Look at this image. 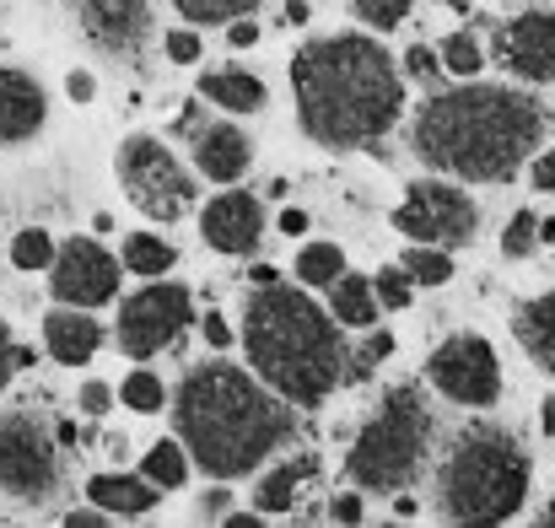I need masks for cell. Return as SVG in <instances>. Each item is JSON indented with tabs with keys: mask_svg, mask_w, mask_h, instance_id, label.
Listing matches in <instances>:
<instances>
[{
	"mask_svg": "<svg viewBox=\"0 0 555 528\" xmlns=\"http://www.w3.org/2000/svg\"><path fill=\"white\" fill-rule=\"evenodd\" d=\"M551 114L540 98L513 87H453L437 92L415 114V152L421 163L464 183H507L540 152Z\"/></svg>",
	"mask_w": 555,
	"mask_h": 528,
	"instance_id": "obj_1",
	"label": "cell"
},
{
	"mask_svg": "<svg viewBox=\"0 0 555 528\" xmlns=\"http://www.w3.org/2000/svg\"><path fill=\"white\" fill-rule=\"evenodd\" d=\"M173 426L184 453L216 480L259 469L292 437V404L254 372L232 361L194 366L173 394Z\"/></svg>",
	"mask_w": 555,
	"mask_h": 528,
	"instance_id": "obj_2",
	"label": "cell"
},
{
	"mask_svg": "<svg viewBox=\"0 0 555 528\" xmlns=\"http://www.w3.org/2000/svg\"><path fill=\"white\" fill-rule=\"evenodd\" d=\"M297 119L319 146H367L404 114V81L377 38H319L292 60Z\"/></svg>",
	"mask_w": 555,
	"mask_h": 528,
	"instance_id": "obj_3",
	"label": "cell"
},
{
	"mask_svg": "<svg viewBox=\"0 0 555 528\" xmlns=\"http://www.w3.org/2000/svg\"><path fill=\"white\" fill-rule=\"evenodd\" d=\"M243 346L248 366L286 399V404H319L346 377V340L335 319L297 286H259L243 302Z\"/></svg>",
	"mask_w": 555,
	"mask_h": 528,
	"instance_id": "obj_4",
	"label": "cell"
},
{
	"mask_svg": "<svg viewBox=\"0 0 555 528\" xmlns=\"http://www.w3.org/2000/svg\"><path fill=\"white\" fill-rule=\"evenodd\" d=\"M529 497V453L507 426H469L437 475V502L448 524L491 528L518 518Z\"/></svg>",
	"mask_w": 555,
	"mask_h": 528,
	"instance_id": "obj_5",
	"label": "cell"
},
{
	"mask_svg": "<svg viewBox=\"0 0 555 528\" xmlns=\"http://www.w3.org/2000/svg\"><path fill=\"white\" fill-rule=\"evenodd\" d=\"M431 442V415L415 388H388L367 432L351 448V480L362 491H404L426 459Z\"/></svg>",
	"mask_w": 555,
	"mask_h": 528,
	"instance_id": "obj_6",
	"label": "cell"
},
{
	"mask_svg": "<svg viewBox=\"0 0 555 528\" xmlns=\"http://www.w3.org/2000/svg\"><path fill=\"white\" fill-rule=\"evenodd\" d=\"M119 183L135 199V210H146L152 221H179L194 199L189 173L157 136H130L119 146Z\"/></svg>",
	"mask_w": 555,
	"mask_h": 528,
	"instance_id": "obj_7",
	"label": "cell"
},
{
	"mask_svg": "<svg viewBox=\"0 0 555 528\" xmlns=\"http://www.w3.org/2000/svg\"><path fill=\"white\" fill-rule=\"evenodd\" d=\"M60 486L54 437L33 415H0V491L22 502H49Z\"/></svg>",
	"mask_w": 555,
	"mask_h": 528,
	"instance_id": "obj_8",
	"label": "cell"
},
{
	"mask_svg": "<svg viewBox=\"0 0 555 528\" xmlns=\"http://www.w3.org/2000/svg\"><path fill=\"white\" fill-rule=\"evenodd\" d=\"M426 377L442 399L453 404H469V410H486L496 404L502 394V366H496V351L480 340V335H453L442 340L431 361H426Z\"/></svg>",
	"mask_w": 555,
	"mask_h": 528,
	"instance_id": "obj_9",
	"label": "cell"
},
{
	"mask_svg": "<svg viewBox=\"0 0 555 528\" xmlns=\"http://www.w3.org/2000/svg\"><path fill=\"white\" fill-rule=\"evenodd\" d=\"M189 292L184 286H146V292H135L125 308H119V351L135 356V361H146V356L168 351L179 335L189 330Z\"/></svg>",
	"mask_w": 555,
	"mask_h": 528,
	"instance_id": "obj_10",
	"label": "cell"
},
{
	"mask_svg": "<svg viewBox=\"0 0 555 528\" xmlns=\"http://www.w3.org/2000/svg\"><path fill=\"white\" fill-rule=\"evenodd\" d=\"M393 227L410 237V243H469L480 216H475V199H464V189L453 183H415L410 199L393 210Z\"/></svg>",
	"mask_w": 555,
	"mask_h": 528,
	"instance_id": "obj_11",
	"label": "cell"
},
{
	"mask_svg": "<svg viewBox=\"0 0 555 528\" xmlns=\"http://www.w3.org/2000/svg\"><path fill=\"white\" fill-rule=\"evenodd\" d=\"M49 281H54V297L65 308H103L119 292V259L92 237H70L49 259Z\"/></svg>",
	"mask_w": 555,
	"mask_h": 528,
	"instance_id": "obj_12",
	"label": "cell"
},
{
	"mask_svg": "<svg viewBox=\"0 0 555 528\" xmlns=\"http://www.w3.org/2000/svg\"><path fill=\"white\" fill-rule=\"evenodd\" d=\"M199 232H205V243L221 248V254H248V248H259V237H264V205H259L254 194H243V189H227V194H216V199L205 205Z\"/></svg>",
	"mask_w": 555,
	"mask_h": 528,
	"instance_id": "obj_13",
	"label": "cell"
},
{
	"mask_svg": "<svg viewBox=\"0 0 555 528\" xmlns=\"http://www.w3.org/2000/svg\"><path fill=\"white\" fill-rule=\"evenodd\" d=\"M502 54L524 81H555V11H524L502 33Z\"/></svg>",
	"mask_w": 555,
	"mask_h": 528,
	"instance_id": "obj_14",
	"label": "cell"
},
{
	"mask_svg": "<svg viewBox=\"0 0 555 528\" xmlns=\"http://www.w3.org/2000/svg\"><path fill=\"white\" fill-rule=\"evenodd\" d=\"M49 119V98L27 70L0 65V146H16L27 136H38Z\"/></svg>",
	"mask_w": 555,
	"mask_h": 528,
	"instance_id": "obj_15",
	"label": "cell"
},
{
	"mask_svg": "<svg viewBox=\"0 0 555 528\" xmlns=\"http://www.w3.org/2000/svg\"><path fill=\"white\" fill-rule=\"evenodd\" d=\"M248 163H254V146H248V136L237 125H205V130H194V168L205 178L232 183V178L248 173Z\"/></svg>",
	"mask_w": 555,
	"mask_h": 528,
	"instance_id": "obj_16",
	"label": "cell"
},
{
	"mask_svg": "<svg viewBox=\"0 0 555 528\" xmlns=\"http://www.w3.org/2000/svg\"><path fill=\"white\" fill-rule=\"evenodd\" d=\"M43 340H49V356L65 361V366H87L98 346H103V324L87 313V308H60L43 319Z\"/></svg>",
	"mask_w": 555,
	"mask_h": 528,
	"instance_id": "obj_17",
	"label": "cell"
},
{
	"mask_svg": "<svg viewBox=\"0 0 555 528\" xmlns=\"http://www.w3.org/2000/svg\"><path fill=\"white\" fill-rule=\"evenodd\" d=\"M87 33L108 49H135L146 38V0H76Z\"/></svg>",
	"mask_w": 555,
	"mask_h": 528,
	"instance_id": "obj_18",
	"label": "cell"
},
{
	"mask_svg": "<svg viewBox=\"0 0 555 528\" xmlns=\"http://www.w3.org/2000/svg\"><path fill=\"white\" fill-rule=\"evenodd\" d=\"M87 502H98L108 518H141V513L157 507V486L135 480V475H98L87 486Z\"/></svg>",
	"mask_w": 555,
	"mask_h": 528,
	"instance_id": "obj_19",
	"label": "cell"
},
{
	"mask_svg": "<svg viewBox=\"0 0 555 528\" xmlns=\"http://www.w3.org/2000/svg\"><path fill=\"white\" fill-rule=\"evenodd\" d=\"M518 346L534 356V366H545L555 377V292L524 302V313H518Z\"/></svg>",
	"mask_w": 555,
	"mask_h": 528,
	"instance_id": "obj_20",
	"label": "cell"
},
{
	"mask_svg": "<svg viewBox=\"0 0 555 528\" xmlns=\"http://www.w3.org/2000/svg\"><path fill=\"white\" fill-rule=\"evenodd\" d=\"M199 92H205L210 103L232 108V114H254V108H264V81L248 76V70H210V76L199 81Z\"/></svg>",
	"mask_w": 555,
	"mask_h": 528,
	"instance_id": "obj_21",
	"label": "cell"
},
{
	"mask_svg": "<svg viewBox=\"0 0 555 528\" xmlns=\"http://www.w3.org/2000/svg\"><path fill=\"white\" fill-rule=\"evenodd\" d=\"M308 475H313V459H297V464H281V469H270L264 480H259V491H254V502H259V513H292L297 507V497H302V486H308Z\"/></svg>",
	"mask_w": 555,
	"mask_h": 528,
	"instance_id": "obj_22",
	"label": "cell"
},
{
	"mask_svg": "<svg viewBox=\"0 0 555 528\" xmlns=\"http://www.w3.org/2000/svg\"><path fill=\"white\" fill-rule=\"evenodd\" d=\"M330 297H335V319L351 324V330H362V324L377 319V292H372V281H362V275H335L330 281Z\"/></svg>",
	"mask_w": 555,
	"mask_h": 528,
	"instance_id": "obj_23",
	"label": "cell"
},
{
	"mask_svg": "<svg viewBox=\"0 0 555 528\" xmlns=\"http://www.w3.org/2000/svg\"><path fill=\"white\" fill-rule=\"evenodd\" d=\"M173 243H163V237H152V232H135V237H125V270H135V275H146V281H163L168 270H173Z\"/></svg>",
	"mask_w": 555,
	"mask_h": 528,
	"instance_id": "obj_24",
	"label": "cell"
},
{
	"mask_svg": "<svg viewBox=\"0 0 555 528\" xmlns=\"http://www.w3.org/2000/svg\"><path fill=\"white\" fill-rule=\"evenodd\" d=\"M141 464H146V480L163 486V491H179V486L189 480V453L179 448V442H157Z\"/></svg>",
	"mask_w": 555,
	"mask_h": 528,
	"instance_id": "obj_25",
	"label": "cell"
},
{
	"mask_svg": "<svg viewBox=\"0 0 555 528\" xmlns=\"http://www.w3.org/2000/svg\"><path fill=\"white\" fill-rule=\"evenodd\" d=\"M297 275H302L308 286H330L335 275H346V254H340L335 243H308V248L297 254Z\"/></svg>",
	"mask_w": 555,
	"mask_h": 528,
	"instance_id": "obj_26",
	"label": "cell"
},
{
	"mask_svg": "<svg viewBox=\"0 0 555 528\" xmlns=\"http://www.w3.org/2000/svg\"><path fill=\"white\" fill-rule=\"evenodd\" d=\"M184 22H232V16H248L259 11L264 0H173Z\"/></svg>",
	"mask_w": 555,
	"mask_h": 528,
	"instance_id": "obj_27",
	"label": "cell"
},
{
	"mask_svg": "<svg viewBox=\"0 0 555 528\" xmlns=\"http://www.w3.org/2000/svg\"><path fill=\"white\" fill-rule=\"evenodd\" d=\"M404 270H410L415 286H442V281L453 275V259H448L442 248H421V243H415V248L404 254Z\"/></svg>",
	"mask_w": 555,
	"mask_h": 528,
	"instance_id": "obj_28",
	"label": "cell"
},
{
	"mask_svg": "<svg viewBox=\"0 0 555 528\" xmlns=\"http://www.w3.org/2000/svg\"><path fill=\"white\" fill-rule=\"evenodd\" d=\"M49 259H54V237H49L43 227L16 232V243H11V265H16V270H43Z\"/></svg>",
	"mask_w": 555,
	"mask_h": 528,
	"instance_id": "obj_29",
	"label": "cell"
},
{
	"mask_svg": "<svg viewBox=\"0 0 555 528\" xmlns=\"http://www.w3.org/2000/svg\"><path fill=\"white\" fill-rule=\"evenodd\" d=\"M125 404L141 410V415L163 410V377H157V372H130V377H125Z\"/></svg>",
	"mask_w": 555,
	"mask_h": 528,
	"instance_id": "obj_30",
	"label": "cell"
},
{
	"mask_svg": "<svg viewBox=\"0 0 555 528\" xmlns=\"http://www.w3.org/2000/svg\"><path fill=\"white\" fill-rule=\"evenodd\" d=\"M410 5H415V0H357V16L383 33V27H399ZM448 5H469V0H448Z\"/></svg>",
	"mask_w": 555,
	"mask_h": 528,
	"instance_id": "obj_31",
	"label": "cell"
},
{
	"mask_svg": "<svg viewBox=\"0 0 555 528\" xmlns=\"http://www.w3.org/2000/svg\"><path fill=\"white\" fill-rule=\"evenodd\" d=\"M410 270L404 265H388V270H377V281H372V292H377V302L383 308H410Z\"/></svg>",
	"mask_w": 555,
	"mask_h": 528,
	"instance_id": "obj_32",
	"label": "cell"
},
{
	"mask_svg": "<svg viewBox=\"0 0 555 528\" xmlns=\"http://www.w3.org/2000/svg\"><path fill=\"white\" fill-rule=\"evenodd\" d=\"M534 237H540V216H534V210H518V216L507 221V232H502V248H507L513 259H524V254H534Z\"/></svg>",
	"mask_w": 555,
	"mask_h": 528,
	"instance_id": "obj_33",
	"label": "cell"
},
{
	"mask_svg": "<svg viewBox=\"0 0 555 528\" xmlns=\"http://www.w3.org/2000/svg\"><path fill=\"white\" fill-rule=\"evenodd\" d=\"M442 65L459 70V76H475V70H480V43H475L469 33H453V38L442 43Z\"/></svg>",
	"mask_w": 555,
	"mask_h": 528,
	"instance_id": "obj_34",
	"label": "cell"
},
{
	"mask_svg": "<svg viewBox=\"0 0 555 528\" xmlns=\"http://www.w3.org/2000/svg\"><path fill=\"white\" fill-rule=\"evenodd\" d=\"M168 54H173L179 65H194V60H199V38H194L189 27H179V33H168Z\"/></svg>",
	"mask_w": 555,
	"mask_h": 528,
	"instance_id": "obj_35",
	"label": "cell"
},
{
	"mask_svg": "<svg viewBox=\"0 0 555 528\" xmlns=\"http://www.w3.org/2000/svg\"><path fill=\"white\" fill-rule=\"evenodd\" d=\"M404 70H410L415 81H426V76H437V54H431L426 43H415V49L404 54Z\"/></svg>",
	"mask_w": 555,
	"mask_h": 528,
	"instance_id": "obj_36",
	"label": "cell"
},
{
	"mask_svg": "<svg viewBox=\"0 0 555 528\" xmlns=\"http://www.w3.org/2000/svg\"><path fill=\"white\" fill-rule=\"evenodd\" d=\"M227 502H232V491H221V486H216V491H205V497H199V524L227 518Z\"/></svg>",
	"mask_w": 555,
	"mask_h": 528,
	"instance_id": "obj_37",
	"label": "cell"
},
{
	"mask_svg": "<svg viewBox=\"0 0 555 528\" xmlns=\"http://www.w3.org/2000/svg\"><path fill=\"white\" fill-rule=\"evenodd\" d=\"M330 518H335V524H362V497H357V491L335 497V502H330Z\"/></svg>",
	"mask_w": 555,
	"mask_h": 528,
	"instance_id": "obj_38",
	"label": "cell"
},
{
	"mask_svg": "<svg viewBox=\"0 0 555 528\" xmlns=\"http://www.w3.org/2000/svg\"><path fill=\"white\" fill-rule=\"evenodd\" d=\"M108 399H114V394H108L103 383H87V388H81V410H87V415H103Z\"/></svg>",
	"mask_w": 555,
	"mask_h": 528,
	"instance_id": "obj_39",
	"label": "cell"
},
{
	"mask_svg": "<svg viewBox=\"0 0 555 528\" xmlns=\"http://www.w3.org/2000/svg\"><path fill=\"white\" fill-rule=\"evenodd\" d=\"M227 38H232L237 49H248V43H259V27H254L248 16H232V27H227Z\"/></svg>",
	"mask_w": 555,
	"mask_h": 528,
	"instance_id": "obj_40",
	"label": "cell"
},
{
	"mask_svg": "<svg viewBox=\"0 0 555 528\" xmlns=\"http://www.w3.org/2000/svg\"><path fill=\"white\" fill-rule=\"evenodd\" d=\"M11 366H16V346H11V330L0 324V388L11 383Z\"/></svg>",
	"mask_w": 555,
	"mask_h": 528,
	"instance_id": "obj_41",
	"label": "cell"
},
{
	"mask_svg": "<svg viewBox=\"0 0 555 528\" xmlns=\"http://www.w3.org/2000/svg\"><path fill=\"white\" fill-rule=\"evenodd\" d=\"M205 340H210V346H232V330H227L221 313H205Z\"/></svg>",
	"mask_w": 555,
	"mask_h": 528,
	"instance_id": "obj_42",
	"label": "cell"
},
{
	"mask_svg": "<svg viewBox=\"0 0 555 528\" xmlns=\"http://www.w3.org/2000/svg\"><path fill=\"white\" fill-rule=\"evenodd\" d=\"M65 92H70L76 103H87V98H92L98 87H92V76H87V70H70V81H65Z\"/></svg>",
	"mask_w": 555,
	"mask_h": 528,
	"instance_id": "obj_43",
	"label": "cell"
},
{
	"mask_svg": "<svg viewBox=\"0 0 555 528\" xmlns=\"http://www.w3.org/2000/svg\"><path fill=\"white\" fill-rule=\"evenodd\" d=\"M534 189H555V152L534 157Z\"/></svg>",
	"mask_w": 555,
	"mask_h": 528,
	"instance_id": "obj_44",
	"label": "cell"
},
{
	"mask_svg": "<svg viewBox=\"0 0 555 528\" xmlns=\"http://www.w3.org/2000/svg\"><path fill=\"white\" fill-rule=\"evenodd\" d=\"M103 524H108L103 507H87V513H70V518H65V528H103Z\"/></svg>",
	"mask_w": 555,
	"mask_h": 528,
	"instance_id": "obj_45",
	"label": "cell"
},
{
	"mask_svg": "<svg viewBox=\"0 0 555 528\" xmlns=\"http://www.w3.org/2000/svg\"><path fill=\"white\" fill-rule=\"evenodd\" d=\"M281 232H286V237L308 232V216H302V210H281Z\"/></svg>",
	"mask_w": 555,
	"mask_h": 528,
	"instance_id": "obj_46",
	"label": "cell"
},
{
	"mask_svg": "<svg viewBox=\"0 0 555 528\" xmlns=\"http://www.w3.org/2000/svg\"><path fill=\"white\" fill-rule=\"evenodd\" d=\"M286 22L302 27V22H308V0H286Z\"/></svg>",
	"mask_w": 555,
	"mask_h": 528,
	"instance_id": "obj_47",
	"label": "cell"
},
{
	"mask_svg": "<svg viewBox=\"0 0 555 528\" xmlns=\"http://www.w3.org/2000/svg\"><path fill=\"white\" fill-rule=\"evenodd\" d=\"M227 528H259L254 513H227Z\"/></svg>",
	"mask_w": 555,
	"mask_h": 528,
	"instance_id": "obj_48",
	"label": "cell"
},
{
	"mask_svg": "<svg viewBox=\"0 0 555 528\" xmlns=\"http://www.w3.org/2000/svg\"><path fill=\"white\" fill-rule=\"evenodd\" d=\"M540 421H545V432H551V437H555V394H551V399H545V404H540Z\"/></svg>",
	"mask_w": 555,
	"mask_h": 528,
	"instance_id": "obj_49",
	"label": "cell"
},
{
	"mask_svg": "<svg viewBox=\"0 0 555 528\" xmlns=\"http://www.w3.org/2000/svg\"><path fill=\"white\" fill-rule=\"evenodd\" d=\"M540 237H545V243H555V221H540Z\"/></svg>",
	"mask_w": 555,
	"mask_h": 528,
	"instance_id": "obj_50",
	"label": "cell"
},
{
	"mask_svg": "<svg viewBox=\"0 0 555 528\" xmlns=\"http://www.w3.org/2000/svg\"><path fill=\"white\" fill-rule=\"evenodd\" d=\"M545 528H555V502H551V507H545Z\"/></svg>",
	"mask_w": 555,
	"mask_h": 528,
	"instance_id": "obj_51",
	"label": "cell"
}]
</instances>
